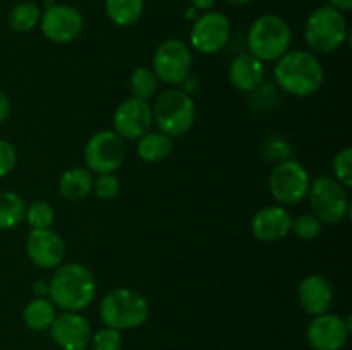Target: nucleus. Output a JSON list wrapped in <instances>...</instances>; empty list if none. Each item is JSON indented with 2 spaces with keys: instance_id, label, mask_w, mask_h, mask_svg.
Returning <instances> with one entry per match:
<instances>
[{
  "instance_id": "obj_1",
  "label": "nucleus",
  "mask_w": 352,
  "mask_h": 350,
  "mask_svg": "<svg viewBox=\"0 0 352 350\" xmlns=\"http://www.w3.org/2000/svg\"><path fill=\"white\" fill-rule=\"evenodd\" d=\"M48 295L54 305L67 312L88 307L96 295V280L91 271L79 263H65L55 268L48 281Z\"/></svg>"
},
{
  "instance_id": "obj_2",
  "label": "nucleus",
  "mask_w": 352,
  "mask_h": 350,
  "mask_svg": "<svg viewBox=\"0 0 352 350\" xmlns=\"http://www.w3.org/2000/svg\"><path fill=\"white\" fill-rule=\"evenodd\" d=\"M275 81L292 96H311L322 88L325 72L320 58L308 50H291L275 65Z\"/></svg>"
},
{
  "instance_id": "obj_3",
  "label": "nucleus",
  "mask_w": 352,
  "mask_h": 350,
  "mask_svg": "<svg viewBox=\"0 0 352 350\" xmlns=\"http://www.w3.org/2000/svg\"><path fill=\"white\" fill-rule=\"evenodd\" d=\"M150 314L146 297L133 288H113L100 302V318L109 328L124 331L143 325Z\"/></svg>"
},
{
  "instance_id": "obj_4",
  "label": "nucleus",
  "mask_w": 352,
  "mask_h": 350,
  "mask_svg": "<svg viewBox=\"0 0 352 350\" xmlns=\"http://www.w3.org/2000/svg\"><path fill=\"white\" fill-rule=\"evenodd\" d=\"M153 124L160 132L175 139L191 130L196 120V106L191 96L179 88H170L162 91L151 106Z\"/></svg>"
},
{
  "instance_id": "obj_5",
  "label": "nucleus",
  "mask_w": 352,
  "mask_h": 350,
  "mask_svg": "<svg viewBox=\"0 0 352 350\" xmlns=\"http://www.w3.org/2000/svg\"><path fill=\"white\" fill-rule=\"evenodd\" d=\"M291 27L277 14L260 16L248 31V48L261 62L278 60L291 47Z\"/></svg>"
},
{
  "instance_id": "obj_6",
  "label": "nucleus",
  "mask_w": 352,
  "mask_h": 350,
  "mask_svg": "<svg viewBox=\"0 0 352 350\" xmlns=\"http://www.w3.org/2000/svg\"><path fill=\"white\" fill-rule=\"evenodd\" d=\"M305 40L315 54L329 55L339 50L347 40V21L332 5L318 7L306 21Z\"/></svg>"
},
{
  "instance_id": "obj_7",
  "label": "nucleus",
  "mask_w": 352,
  "mask_h": 350,
  "mask_svg": "<svg viewBox=\"0 0 352 350\" xmlns=\"http://www.w3.org/2000/svg\"><path fill=\"white\" fill-rule=\"evenodd\" d=\"M308 201L311 211L322 223L336 225L349 213V196L347 189L332 175H318L309 182Z\"/></svg>"
},
{
  "instance_id": "obj_8",
  "label": "nucleus",
  "mask_w": 352,
  "mask_h": 350,
  "mask_svg": "<svg viewBox=\"0 0 352 350\" xmlns=\"http://www.w3.org/2000/svg\"><path fill=\"white\" fill-rule=\"evenodd\" d=\"M308 170L298 160L280 161L272 170L268 178L270 194L280 206H296L308 196L309 189Z\"/></svg>"
},
{
  "instance_id": "obj_9",
  "label": "nucleus",
  "mask_w": 352,
  "mask_h": 350,
  "mask_svg": "<svg viewBox=\"0 0 352 350\" xmlns=\"http://www.w3.org/2000/svg\"><path fill=\"white\" fill-rule=\"evenodd\" d=\"M192 65V51L179 38H168L158 45L153 55V72L158 81L179 86L189 78Z\"/></svg>"
},
{
  "instance_id": "obj_10",
  "label": "nucleus",
  "mask_w": 352,
  "mask_h": 350,
  "mask_svg": "<svg viewBox=\"0 0 352 350\" xmlns=\"http://www.w3.org/2000/svg\"><path fill=\"white\" fill-rule=\"evenodd\" d=\"M126 160V141L116 130H98L85 146L86 167L93 174H113Z\"/></svg>"
},
{
  "instance_id": "obj_11",
  "label": "nucleus",
  "mask_w": 352,
  "mask_h": 350,
  "mask_svg": "<svg viewBox=\"0 0 352 350\" xmlns=\"http://www.w3.org/2000/svg\"><path fill=\"white\" fill-rule=\"evenodd\" d=\"M41 33L47 40L57 45H67L78 40L85 27V19L81 12L71 5L54 3L47 7L40 17Z\"/></svg>"
},
{
  "instance_id": "obj_12",
  "label": "nucleus",
  "mask_w": 352,
  "mask_h": 350,
  "mask_svg": "<svg viewBox=\"0 0 352 350\" xmlns=\"http://www.w3.org/2000/svg\"><path fill=\"white\" fill-rule=\"evenodd\" d=\"M230 33H232V27H230L229 17L223 16L222 12L208 10L195 21L189 41L195 50L205 55H213L227 47Z\"/></svg>"
},
{
  "instance_id": "obj_13",
  "label": "nucleus",
  "mask_w": 352,
  "mask_h": 350,
  "mask_svg": "<svg viewBox=\"0 0 352 350\" xmlns=\"http://www.w3.org/2000/svg\"><path fill=\"white\" fill-rule=\"evenodd\" d=\"M153 126V112L148 102L138 98H127L117 106L113 113V130L124 141L140 139L150 132Z\"/></svg>"
},
{
  "instance_id": "obj_14",
  "label": "nucleus",
  "mask_w": 352,
  "mask_h": 350,
  "mask_svg": "<svg viewBox=\"0 0 352 350\" xmlns=\"http://www.w3.org/2000/svg\"><path fill=\"white\" fill-rule=\"evenodd\" d=\"M349 319L323 312L315 316V319L308 325L306 338L315 350H340L349 338Z\"/></svg>"
},
{
  "instance_id": "obj_15",
  "label": "nucleus",
  "mask_w": 352,
  "mask_h": 350,
  "mask_svg": "<svg viewBox=\"0 0 352 350\" xmlns=\"http://www.w3.org/2000/svg\"><path fill=\"white\" fill-rule=\"evenodd\" d=\"M65 242L50 229L31 230L26 237V254L33 264L43 270H54L64 263Z\"/></svg>"
},
{
  "instance_id": "obj_16",
  "label": "nucleus",
  "mask_w": 352,
  "mask_h": 350,
  "mask_svg": "<svg viewBox=\"0 0 352 350\" xmlns=\"http://www.w3.org/2000/svg\"><path fill=\"white\" fill-rule=\"evenodd\" d=\"M50 333L62 350H86L93 336L88 319L79 312L67 311L54 319Z\"/></svg>"
},
{
  "instance_id": "obj_17",
  "label": "nucleus",
  "mask_w": 352,
  "mask_h": 350,
  "mask_svg": "<svg viewBox=\"0 0 352 350\" xmlns=\"http://www.w3.org/2000/svg\"><path fill=\"white\" fill-rule=\"evenodd\" d=\"M291 222L292 216L285 206H265L251 220V232L261 242L274 244L291 233Z\"/></svg>"
},
{
  "instance_id": "obj_18",
  "label": "nucleus",
  "mask_w": 352,
  "mask_h": 350,
  "mask_svg": "<svg viewBox=\"0 0 352 350\" xmlns=\"http://www.w3.org/2000/svg\"><path fill=\"white\" fill-rule=\"evenodd\" d=\"M298 297L308 314L318 316L329 312L333 302V288L322 275H309L299 283Z\"/></svg>"
},
{
  "instance_id": "obj_19",
  "label": "nucleus",
  "mask_w": 352,
  "mask_h": 350,
  "mask_svg": "<svg viewBox=\"0 0 352 350\" xmlns=\"http://www.w3.org/2000/svg\"><path fill=\"white\" fill-rule=\"evenodd\" d=\"M229 79L234 88L243 93L256 91L265 79V65L254 55L239 54L229 67Z\"/></svg>"
},
{
  "instance_id": "obj_20",
  "label": "nucleus",
  "mask_w": 352,
  "mask_h": 350,
  "mask_svg": "<svg viewBox=\"0 0 352 350\" xmlns=\"http://www.w3.org/2000/svg\"><path fill=\"white\" fill-rule=\"evenodd\" d=\"M93 191V175L88 168L74 167L62 174L58 180V192L71 202H79L88 198Z\"/></svg>"
},
{
  "instance_id": "obj_21",
  "label": "nucleus",
  "mask_w": 352,
  "mask_h": 350,
  "mask_svg": "<svg viewBox=\"0 0 352 350\" xmlns=\"http://www.w3.org/2000/svg\"><path fill=\"white\" fill-rule=\"evenodd\" d=\"M174 151V141L164 132H146L138 139V156L148 163H158L170 156Z\"/></svg>"
},
{
  "instance_id": "obj_22",
  "label": "nucleus",
  "mask_w": 352,
  "mask_h": 350,
  "mask_svg": "<svg viewBox=\"0 0 352 350\" xmlns=\"http://www.w3.org/2000/svg\"><path fill=\"white\" fill-rule=\"evenodd\" d=\"M105 12L113 24L120 27L134 26L143 17V0H105Z\"/></svg>"
},
{
  "instance_id": "obj_23",
  "label": "nucleus",
  "mask_w": 352,
  "mask_h": 350,
  "mask_svg": "<svg viewBox=\"0 0 352 350\" xmlns=\"http://www.w3.org/2000/svg\"><path fill=\"white\" fill-rule=\"evenodd\" d=\"M57 318L55 314L54 302L48 299L36 297L31 302H28L23 311V321L33 331H45L52 326L54 319Z\"/></svg>"
},
{
  "instance_id": "obj_24",
  "label": "nucleus",
  "mask_w": 352,
  "mask_h": 350,
  "mask_svg": "<svg viewBox=\"0 0 352 350\" xmlns=\"http://www.w3.org/2000/svg\"><path fill=\"white\" fill-rule=\"evenodd\" d=\"M26 215V201L14 191H0V230L19 225Z\"/></svg>"
},
{
  "instance_id": "obj_25",
  "label": "nucleus",
  "mask_w": 352,
  "mask_h": 350,
  "mask_svg": "<svg viewBox=\"0 0 352 350\" xmlns=\"http://www.w3.org/2000/svg\"><path fill=\"white\" fill-rule=\"evenodd\" d=\"M41 9L34 2H19L9 12V24L17 33H28L40 24Z\"/></svg>"
},
{
  "instance_id": "obj_26",
  "label": "nucleus",
  "mask_w": 352,
  "mask_h": 350,
  "mask_svg": "<svg viewBox=\"0 0 352 350\" xmlns=\"http://www.w3.org/2000/svg\"><path fill=\"white\" fill-rule=\"evenodd\" d=\"M158 86H160V81H158L153 69L138 67L134 69L129 78V89L133 98L144 100V102L157 95Z\"/></svg>"
},
{
  "instance_id": "obj_27",
  "label": "nucleus",
  "mask_w": 352,
  "mask_h": 350,
  "mask_svg": "<svg viewBox=\"0 0 352 350\" xmlns=\"http://www.w3.org/2000/svg\"><path fill=\"white\" fill-rule=\"evenodd\" d=\"M24 218H26L31 230H43L50 229L52 223H54L55 213L54 208L47 201H34L30 206H26Z\"/></svg>"
},
{
  "instance_id": "obj_28",
  "label": "nucleus",
  "mask_w": 352,
  "mask_h": 350,
  "mask_svg": "<svg viewBox=\"0 0 352 350\" xmlns=\"http://www.w3.org/2000/svg\"><path fill=\"white\" fill-rule=\"evenodd\" d=\"M323 223L316 218L315 215H299L298 218H292L291 222V233H294L298 239L302 240H313L322 233Z\"/></svg>"
},
{
  "instance_id": "obj_29",
  "label": "nucleus",
  "mask_w": 352,
  "mask_h": 350,
  "mask_svg": "<svg viewBox=\"0 0 352 350\" xmlns=\"http://www.w3.org/2000/svg\"><path fill=\"white\" fill-rule=\"evenodd\" d=\"M333 178L339 180L349 191L352 187V151L351 148H344L333 156L332 161Z\"/></svg>"
},
{
  "instance_id": "obj_30",
  "label": "nucleus",
  "mask_w": 352,
  "mask_h": 350,
  "mask_svg": "<svg viewBox=\"0 0 352 350\" xmlns=\"http://www.w3.org/2000/svg\"><path fill=\"white\" fill-rule=\"evenodd\" d=\"M93 192L96 198L110 201L119 196L120 180L113 174H98V177L93 178Z\"/></svg>"
},
{
  "instance_id": "obj_31",
  "label": "nucleus",
  "mask_w": 352,
  "mask_h": 350,
  "mask_svg": "<svg viewBox=\"0 0 352 350\" xmlns=\"http://www.w3.org/2000/svg\"><path fill=\"white\" fill-rule=\"evenodd\" d=\"M89 345H91V350H120L122 336H120V331L107 326L91 336Z\"/></svg>"
},
{
  "instance_id": "obj_32",
  "label": "nucleus",
  "mask_w": 352,
  "mask_h": 350,
  "mask_svg": "<svg viewBox=\"0 0 352 350\" xmlns=\"http://www.w3.org/2000/svg\"><path fill=\"white\" fill-rule=\"evenodd\" d=\"M265 158L272 163H280V161H285L291 158V146L285 139L282 137H270L265 143V150H263Z\"/></svg>"
},
{
  "instance_id": "obj_33",
  "label": "nucleus",
  "mask_w": 352,
  "mask_h": 350,
  "mask_svg": "<svg viewBox=\"0 0 352 350\" xmlns=\"http://www.w3.org/2000/svg\"><path fill=\"white\" fill-rule=\"evenodd\" d=\"M17 163V151L12 143L0 139V177H6Z\"/></svg>"
},
{
  "instance_id": "obj_34",
  "label": "nucleus",
  "mask_w": 352,
  "mask_h": 350,
  "mask_svg": "<svg viewBox=\"0 0 352 350\" xmlns=\"http://www.w3.org/2000/svg\"><path fill=\"white\" fill-rule=\"evenodd\" d=\"M10 110H12V106H10L9 96H7L6 93H3L2 89H0V124L6 122V120L9 119Z\"/></svg>"
},
{
  "instance_id": "obj_35",
  "label": "nucleus",
  "mask_w": 352,
  "mask_h": 350,
  "mask_svg": "<svg viewBox=\"0 0 352 350\" xmlns=\"http://www.w3.org/2000/svg\"><path fill=\"white\" fill-rule=\"evenodd\" d=\"M330 5L344 14V12H349L352 9V0H330Z\"/></svg>"
},
{
  "instance_id": "obj_36",
  "label": "nucleus",
  "mask_w": 352,
  "mask_h": 350,
  "mask_svg": "<svg viewBox=\"0 0 352 350\" xmlns=\"http://www.w3.org/2000/svg\"><path fill=\"white\" fill-rule=\"evenodd\" d=\"M217 0H191L192 7L196 10H210L213 5H215Z\"/></svg>"
},
{
  "instance_id": "obj_37",
  "label": "nucleus",
  "mask_w": 352,
  "mask_h": 350,
  "mask_svg": "<svg viewBox=\"0 0 352 350\" xmlns=\"http://www.w3.org/2000/svg\"><path fill=\"white\" fill-rule=\"evenodd\" d=\"M229 3H234V5H246V3H250L251 0H227Z\"/></svg>"
}]
</instances>
